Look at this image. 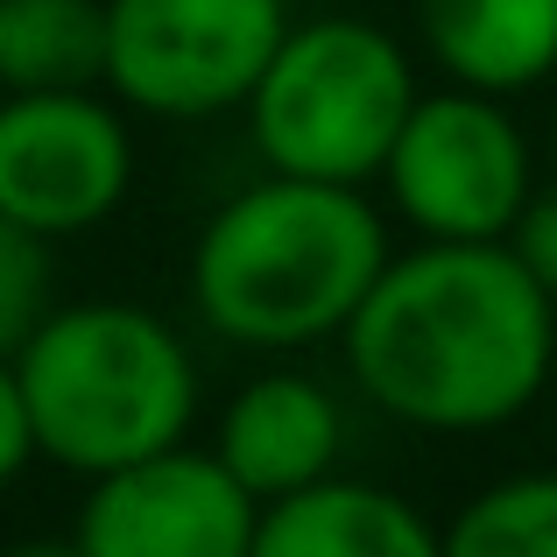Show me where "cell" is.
I'll use <instances>...</instances> for the list:
<instances>
[{"label": "cell", "mask_w": 557, "mask_h": 557, "mask_svg": "<svg viewBox=\"0 0 557 557\" xmlns=\"http://www.w3.org/2000/svg\"><path fill=\"white\" fill-rule=\"evenodd\" d=\"M50 311V240L0 212V354H22V339Z\"/></svg>", "instance_id": "obj_14"}, {"label": "cell", "mask_w": 557, "mask_h": 557, "mask_svg": "<svg viewBox=\"0 0 557 557\" xmlns=\"http://www.w3.org/2000/svg\"><path fill=\"white\" fill-rule=\"evenodd\" d=\"M508 247H516V261L557 297V190H530L522 219L508 226Z\"/></svg>", "instance_id": "obj_15"}, {"label": "cell", "mask_w": 557, "mask_h": 557, "mask_svg": "<svg viewBox=\"0 0 557 557\" xmlns=\"http://www.w3.org/2000/svg\"><path fill=\"white\" fill-rule=\"evenodd\" d=\"M381 184L423 240H508L536 190V163L530 135L502 99L445 85V92H417L381 163Z\"/></svg>", "instance_id": "obj_6"}, {"label": "cell", "mask_w": 557, "mask_h": 557, "mask_svg": "<svg viewBox=\"0 0 557 557\" xmlns=\"http://www.w3.org/2000/svg\"><path fill=\"white\" fill-rule=\"evenodd\" d=\"M409 107H417V71L403 42L360 14H318V22H289L240 113L269 170L368 184L388 163Z\"/></svg>", "instance_id": "obj_4"}, {"label": "cell", "mask_w": 557, "mask_h": 557, "mask_svg": "<svg viewBox=\"0 0 557 557\" xmlns=\"http://www.w3.org/2000/svg\"><path fill=\"white\" fill-rule=\"evenodd\" d=\"M417 36L451 85L508 99L557 71V0H417Z\"/></svg>", "instance_id": "obj_11"}, {"label": "cell", "mask_w": 557, "mask_h": 557, "mask_svg": "<svg viewBox=\"0 0 557 557\" xmlns=\"http://www.w3.org/2000/svg\"><path fill=\"white\" fill-rule=\"evenodd\" d=\"M261 508L212 445H170L99 473L71 536L92 557H247Z\"/></svg>", "instance_id": "obj_8"}, {"label": "cell", "mask_w": 557, "mask_h": 557, "mask_svg": "<svg viewBox=\"0 0 557 557\" xmlns=\"http://www.w3.org/2000/svg\"><path fill=\"white\" fill-rule=\"evenodd\" d=\"M0 557H92L78 544V536H28V544H14V550H0Z\"/></svg>", "instance_id": "obj_17"}, {"label": "cell", "mask_w": 557, "mask_h": 557, "mask_svg": "<svg viewBox=\"0 0 557 557\" xmlns=\"http://www.w3.org/2000/svg\"><path fill=\"white\" fill-rule=\"evenodd\" d=\"M339 445H346V417L332 403V388H318L311 374H261L219 417L212 451L233 466L255 502H283L304 494L318 480L339 473Z\"/></svg>", "instance_id": "obj_9"}, {"label": "cell", "mask_w": 557, "mask_h": 557, "mask_svg": "<svg viewBox=\"0 0 557 557\" xmlns=\"http://www.w3.org/2000/svg\"><path fill=\"white\" fill-rule=\"evenodd\" d=\"M135 184V135L121 107L85 92H8L0 99V212L42 240L92 233L121 212Z\"/></svg>", "instance_id": "obj_7"}, {"label": "cell", "mask_w": 557, "mask_h": 557, "mask_svg": "<svg viewBox=\"0 0 557 557\" xmlns=\"http://www.w3.org/2000/svg\"><path fill=\"white\" fill-rule=\"evenodd\" d=\"M247 557H445V530H431L403 494L332 473L261 508Z\"/></svg>", "instance_id": "obj_10"}, {"label": "cell", "mask_w": 557, "mask_h": 557, "mask_svg": "<svg viewBox=\"0 0 557 557\" xmlns=\"http://www.w3.org/2000/svg\"><path fill=\"white\" fill-rule=\"evenodd\" d=\"M0 85L8 92L107 85V0H0Z\"/></svg>", "instance_id": "obj_12"}, {"label": "cell", "mask_w": 557, "mask_h": 557, "mask_svg": "<svg viewBox=\"0 0 557 557\" xmlns=\"http://www.w3.org/2000/svg\"><path fill=\"white\" fill-rule=\"evenodd\" d=\"M346 368L409 431H502L557 368V297L508 240H423L374 275Z\"/></svg>", "instance_id": "obj_1"}, {"label": "cell", "mask_w": 557, "mask_h": 557, "mask_svg": "<svg viewBox=\"0 0 557 557\" xmlns=\"http://www.w3.org/2000/svg\"><path fill=\"white\" fill-rule=\"evenodd\" d=\"M283 36L289 0H107V92L156 121H219Z\"/></svg>", "instance_id": "obj_5"}, {"label": "cell", "mask_w": 557, "mask_h": 557, "mask_svg": "<svg viewBox=\"0 0 557 557\" xmlns=\"http://www.w3.org/2000/svg\"><path fill=\"white\" fill-rule=\"evenodd\" d=\"M381 269L388 219L360 198V184L269 170L205 219L190 247V304L219 339L297 354L318 339H346Z\"/></svg>", "instance_id": "obj_2"}, {"label": "cell", "mask_w": 557, "mask_h": 557, "mask_svg": "<svg viewBox=\"0 0 557 557\" xmlns=\"http://www.w3.org/2000/svg\"><path fill=\"white\" fill-rule=\"evenodd\" d=\"M14 374L36 417V451L85 480L184 445L198 417V368L141 304H57L22 339Z\"/></svg>", "instance_id": "obj_3"}, {"label": "cell", "mask_w": 557, "mask_h": 557, "mask_svg": "<svg viewBox=\"0 0 557 557\" xmlns=\"http://www.w3.org/2000/svg\"><path fill=\"white\" fill-rule=\"evenodd\" d=\"M36 451V417H28V395H22V374H14V354H0V487L22 473Z\"/></svg>", "instance_id": "obj_16"}, {"label": "cell", "mask_w": 557, "mask_h": 557, "mask_svg": "<svg viewBox=\"0 0 557 557\" xmlns=\"http://www.w3.org/2000/svg\"><path fill=\"white\" fill-rule=\"evenodd\" d=\"M445 557H557V473H508L445 522Z\"/></svg>", "instance_id": "obj_13"}]
</instances>
